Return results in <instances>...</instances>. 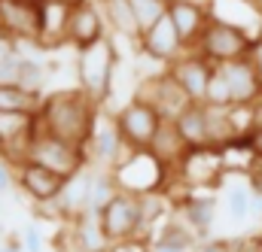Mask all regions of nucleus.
<instances>
[{
	"instance_id": "obj_33",
	"label": "nucleus",
	"mask_w": 262,
	"mask_h": 252,
	"mask_svg": "<svg viewBox=\"0 0 262 252\" xmlns=\"http://www.w3.org/2000/svg\"><path fill=\"white\" fill-rule=\"evenodd\" d=\"M18 85H25V88H31V91H43V85H46V67H43L40 58H25V55H21Z\"/></svg>"
},
{
	"instance_id": "obj_15",
	"label": "nucleus",
	"mask_w": 262,
	"mask_h": 252,
	"mask_svg": "<svg viewBox=\"0 0 262 252\" xmlns=\"http://www.w3.org/2000/svg\"><path fill=\"white\" fill-rule=\"evenodd\" d=\"M216 67L223 70V76L229 82L232 107H250V104L262 100V82H259V76H256V70H253V64H250L247 55L235 58V61H223V64H216Z\"/></svg>"
},
{
	"instance_id": "obj_41",
	"label": "nucleus",
	"mask_w": 262,
	"mask_h": 252,
	"mask_svg": "<svg viewBox=\"0 0 262 252\" xmlns=\"http://www.w3.org/2000/svg\"><path fill=\"white\" fill-rule=\"evenodd\" d=\"M247 137H250V149H253V155H259L262 158V128L247 131Z\"/></svg>"
},
{
	"instance_id": "obj_2",
	"label": "nucleus",
	"mask_w": 262,
	"mask_h": 252,
	"mask_svg": "<svg viewBox=\"0 0 262 252\" xmlns=\"http://www.w3.org/2000/svg\"><path fill=\"white\" fill-rule=\"evenodd\" d=\"M116 46L110 37H101L82 49H76V79H79V91L95 100L98 107L110 97L113 88V76H116Z\"/></svg>"
},
{
	"instance_id": "obj_7",
	"label": "nucleus",
	"mask_w": 262,
	"mask_h": 252,
	"mask_svg": "<svg viewBox=\"0 0 262 252\" xmlns=\"http://www.w3.org/2000/svg\"><path fill=\"white\" fill-rule=\"evenodd\" d=\"M131 146L122 140V131L116 125V116L110 113H101L98 110V119L92 125V137L85 143V158L92 167H116L128 158Z\"/></svg>"
},
{
	"instance_id": "obj_40",
	"label": "nucleus",
	"mask_w": 262,
	"mask_h": 252,
	"mask_svg": "<svg viewBox=\"0 0 262 252\" xmlns=\"http://www.w3.org/2000/svg\"><path fill=\"white\" fill-rule=\"evenodd\" d=\"M198 252H235V243H229V240H207V243H201Z\"/></svg>"
},
{
	"instance_id": "obj_38",
	"label": "nucleus",
	"mask_w": 262,
	"mask_h": 252,
	"mask_svg": "<svg viewBox=\"0 0 262 252\" xmlns=\"http://www.w3.org/2000/svg\"><path fill=\"white\" fill-rule=\"evenodd\" d=\"M12 186H15V167H12L6 158H0V197L9 194Z\"/></svg>"
},
{
	"instance_id": "obj_24",
	"label": "nucleus",
	"mask_w": 262,
	"mask_h": 252,
	"mask_svg": "<svg viewBox=\"0 0 262 252\" xmlns=\"http://www.w3.org/2000/svg\"><path fill=\"white\" fill-rule=\"evenodd\" d=\"M174 122H177L183 140H186L189 146H210V134H207V107H204L201 100H192Z\"/></svg>"
},
{
	"instance_id": "obj_20",
	"label": "nucleus",
	"mask_w": 262,
	"mask_h": 252,
	"mask_svg": "<svg viewBox=\"0 0 262 252\" xmlns=\"http://www.w3.org/2000/svg\"><path fill=\"white\" fill-rule=\"evenodd\" d=\"M70 237H73L79 252H107L110 243H113L104 231V222H101L98 210H82L79 216H73L70 219Z\"/></svg>"
},
{
	"instance_id": "obj_29",
	"label": "nucleus",
	"mask_w": 262,
	"mask_h": 252,
	"mask_svg": "<svg viewBox=\"0 0 262 252\" xmlns=\"http://www.w3.org/2000/svg\"><path fill=\"white\" fill-rule=\"evenodd\" d=\"M34 116L37 113H0V146L34 131Z\"/></svg>"
},
{
	"instance_id": "obj_37",
	"label": "nucleus",
	"mask_w": 262,
	"mask_h": 252,
	"mask_svg": "<svg viewBox=\"0 0 262 252\" xmlns=\"http://www.w3.org/2000/svg\"><path fill=\"white\" fill-rule=\"evenodd\" d=\"M247 186H250L253 194L262 197V158L259 155H253V161H250V167H247Z\"/></svg>"
},
{
	"instance_id": "obj_17",
	"label": "nucleus",
	"mask_w": 262,
	"mask_h": 252,
	"mask_svg": "<svg viewBox=\"0 0 262 252\" xmlns=\"http://www.w3.org/2000/svg\"><path fill=\"white\" fill-rule=\"evenodd\" d=\"M67 177L37 164V161H25L21 167H15V183L21 186V191L34 200V204H43V200H55L58 191L64 186Z\"/></svg>"
},
{
	"instance_id": "obj_18",
	"label": "nucleus",
	"mask_w": 262,
	"mask_h": 252,
	"mask_svg": "<svg viewBox=\"0 0 262 252\" xmlns=\"http://www.w3.org/2000/svg\"><path fill=\"white\" fill-rule=\"evenodd\" d=\"M168 15H171L174 28H177V34H180L183 46H186V49H195L201 31H204L207 21H210L207 0H204V3H201V0H168Z\"/></svg>"
},
{
	"instance_id": "obj_21",
	"label": "nucleus",
	"mask_w": 262,
	"mask_h": 252,
	"mask_svg": "<svg viewBox=\"0 0 262 252\" xmlns=\"http://www.w3.org/2000/svg\"><path fill=\"white\" fill-rule=\"evenodd\" d=\"M89 180H92V164L79 167L76 173H70L64 180V186L55 197V207H58V216L70 222L73 216H79L85 207H89Z\"/></svg>"
},
{
	"instance_id": "obj_10",
	"label": "nucleus",
	"mask_w": 262,
	"mask_h": 252,
	"mask_svg": "<svg viewBox=\"0 0 262 252\" xmlns=\"http://www.w3.org/2000/svg\"><path fill=\"white\" fill-rule=\"evenodd\" d=\"M0 37L40 40V0H0Z\"/></svg>"
},
{
	"instance_id": "obj_23",
	"label": "nucleus",
	"mask_w": 262,
	"mask_h": 252,
	"mask_svg": "<svg viewBox=\"0 0 262 252\" xmlns=\"http://www.w3.org/2000/svg\"><path fill=\"white\" fill-rule=\"evenodd\" d=\"M43 97V91H31L18 82H0V113H37Z\"/></svg>"
},
{
	"instance_id": "obj_30",
	"label": "nucleus",
	"mask_w": 262,
	"mask_h": 252,
	"mask_svg": "<svg viewBox=\"0 0 262 252\" xmlns=\"http://www.w3.org/2000/svg\"><path fill=\"white\" fill-rule=\"evenodd\" d=\"M250 200H253V191H250L247 183H244V186L238 183V186L226 189V210H229V219L244 222V219L250 216Z\"/></svg>"
},
{
	"instance_id": "obj_14",
	"label": "nucleus",
	"mask_w": 262,
	"mask_h": 252,
	"mask_svg": "<svg viewBox=\"0 0 262 252\" xmlns=\"http://www.w3.org/2000/svg\"><path fill=\"white\" fill-rule=\"evenodd\" d=\"M137 43H140V52H143L146 58L162 61V64L177 61V58L186 52V46H183V40H180V34H177V28H174L171 15L159 18L149 31H143Z\"/></svg>"
},
{
	"instance_id": "obj_11",
	"label": "nucleus",
	"mask_w": 262,
	"mask_h": 252,
	"mask_svg": "<svg viewBox=\"0 0 262 252\" xmlns=\"http://www.w3.org/2000/svg\"><path fill=\"white\" fill-rule=\"evenodd\" d=\"M137 97H143L146 104H152L156 110H159V116L162 119H177L192 100H189V94L177 85V79L168 73V67L159 73V76H152V79H146L143 85H140V91H137Z\"/></svg>"
},
{
	"instance_id": "obj_5",
	"label": "nucleus",
	"mask_w": 262,
	"mask_h": 252,
	"mask_svg": "<svg viewBox=\"0 0 262 252\" xmlns=\"http://www.w3.org/2000/svg\"><path fill=\"white\" fill-rule=\"evenodd\" d=\"M253 46V37L244 34L241 28L235 24H226V21H216L210 18L207 28L201 31L195 43V52L204 55L210 64H223V61H235V58H244Z\"/></svg>"
},
{
	"instance_id": "obj_42",
	"label": "nucleus",
	"mask_w": 262,
	"mask_h": 252,
	"mask_svg": "<svg viewBox=\"0 0 262 252\" xmlns=\"http://www.w3.org/2000/svg\"><path fill=\"white\" fill-rule=\"evenodd\" d=\"M152 252H189V249H180V246H174V243H162V240H156V243H152Z\"/></svg>"
},
{
	"instance_id": "obj_35",
	"label": "nucleus",
	"mask_w": 262,
	"mask_h": 252,
	"mask_svg": "<svg viewBox=\"0 0 262 252\" xmlns=\"http://www.w3.org/2000/svg\"><path fill=\"white\" fill-rule=\"evenodd\" d=\"M21 246L28 252H43V228L37 225V222H31V225H25V231H21Z\"/></svg>"
},
{
	"instance_id": "obj_12",
	"label": "nucleus",
	"mask_w": 262,
	"mask_h": 252,
	"mask_svg": "<svg viewBox=\"0 0 262 252\" xmlns=\"http://www.w3.org/2000/svg\"><path fill=\"white\" fill-rule=\"evenodd\" d=\"M104 9L101 0H73L70 6V24H67V43H73L76 49L107 37L104 34Z\"/></svg>"
},
{
	"instance_id": "obj_6",
	"label": "nucleus",
	"mask_w": 262,
	"mask_h": 252,
	"mask_svg": "<svg viewBox=\"0 0 262 252\" xmlns=\"http://www.w3.org/2000/svg\"><path fill=\"white\" fill-rule=\"evenodd\" d=\"M34 122H37V119H34ZM28 161H37V164H43V167H49V170H55V173H61V177H70V173H76L79 167L89 164L85 149H79V146H73V143H64V140H58V137L40 131L37 125H34V137H31Z\"/></svg>"
},
{
	"instance_id": "obj_26",
	"label": "nucleus",
	"mask_w": 262,
	"mask_h": 252,
	"mask_svg": "<svg viewBox=\"0 0 262 252\" xmlns=\"http://www.w3.org/2000/svg\"><path fill=\"white\" fill-rule=\"evenodd\" d=\"M122 189L119 180H116V170L113 167H92V180H89V207L85 210H104L116 191Z\"/></svg>"
},
{
	"instance_id": "obj_32",
	"label": "nucleus",
	"mask_w": 262,
	"mask_h": 252,
	"mask_svg": "<svg viewBox=\"0 0 262 252\" xmlns=\"http://www.w3.org/2000/svg\"><path fill=\"white\" fill-rule=\"evenodd\" d=\"M204 104L207 107H232L229 82H226V76L216 64H213V73H210V82H207V91H204Z\"/></svg>"
},
{
	"instance_id": "obj_22",
	"label": "nucleus",
	"mask_w": 262,
	"mask_h": 252,
	"mask_svg": "<svg viewBox=\"0 0 262 252\" xmlns=\"http://www.w3.org/2000/svg\"><path fill=\"white\" fill-rule=\"evenodd\" d=\"M186 149H189V143L183 140V134H180L177 122H174V119H162V125H159L156 137H152V143H149V152H152L162 164L177 167V161L186 155Z\"/></svg>"
},
{
	"instance_id": "obj_43",
	"label": "nucleus",
	"mask_w": 262,
	"mask_h": 252,
	"mask_svg": "<svg viewBox=\"0 0 262 252\" xmlns=\"http://www.w3.org/2000/svg\"><path fill=\"white\" fill-rule=\"evenodd\" d=\"M0 252H28V249L21 246V240H6V243L0 246Z\"/></svg>"
},
{
	"instance_id": "obj_36",
	"label": "nucleus",
	"mask_w": 262,
	"mask_h": 252,
	"mask_svg": "<svg viewBox=\"0 0 262 252\" xmlns=\"http://www.w3.org/2000/svg\"><path fill=\"white\" fill-rule=\"evenodd\" d=\"M107 252H152V246H149L146 237H128V240H116V243H110V249Z\"/></svg>"
},
{
	"instance_id": "obj_4",
	"label": "nucleus",
	"mask_w": 262,
	"mask_h": 252,
	"mask_svg": "<svg viewBox=\"0 0 262 252\" xmlns=\"http://www.w3.org/2000/svg\"><path fill=\"white\" fill-rule=\"evenodd\" d=\"M116 170V180L125 191H134V194H146V191H162L165 183H168V173L174 167L162 164L149 149H131L128 158L122 164L113 167Z\"/></svg>"
},
{
	"instance_id": "obj_34",
	"label": "nucleus",
	"mask_w": 262,
	"mask_h": 252,
	"mask_svg": "<svg viewBox=\"0 0 262 252\" xmlns=\"http://www.w3.org/2000/svg\"><path fill=\"white\" fill-rule=\"evenodd\" d=\"M18 70H21V52H15L12 46L3 49V55H0V82H18Z\"/></svg>"
},
{
	"instance_id": "obj_13",
	"label": "nucleus",
	"mask_w": 262,
	"mask_h": 252,
	"mask_svg": "<svg viewBox=\"0 0 262 252\" xmlns=\"http://www.w3.org/2000/svg\"><path fill=\"white\" fill-rule=\"evenodd\" d=\"M168 73L189 94V100H201L204 104V91H207V82H210V73H213V64L204 55H198L195 49H186L177 61L168 64Z\"/></svg>"
},
{
	"instance_id": "obj_9",
	"label": "nucleus",
	"mask_w": 262,
	"mask_h": 252,
	"mask_svg": "<svg viewBox=\"0 0 262 252\" xmlns=\"http://www.w3.org/2000/svg\"><path fill=\"white\" fill-rule=\"evenodd\" d=\"M101 222L113 243L128 240V237H143L140 234V194L119 189L116 197L101 210Z\"/></svg>"
},
{
	"instance_id": "obj_31",
	"label": "nucleus",
	"mask_w": 262,
	"mask_h": 252,
	"mask_svg": "<svg viewBox=\"0 0 262 252\" xmlns=\"http://www.w3.org/2000/svg\"><path fill=\"white\" fill-rule=\"evenodd\" d=\"M195 231L186 225V219L180 222V219H174V222H168L162 231H159V240L162 243H174V246H180V249H192L195 246Z\"/></svg>"
},
{
	"instance_id": "obj_39",
	"label": "nucleus",
	"mask_w": 262,
	"mask_h": 252,
	"mask_svg": "<svg viewBox=\"0 0 262 252\" xmlns=\"http://www.w3.org/2000/svg\"><path fill=\"white\" fill-rule=\"evenodd\" d=\"M247 58H250V64H253V70H256V76H259V82H262V34L253 37V46H250Z\"/></svg>"
},
{
	"instance_id": "obj_19",
	"label": "nucleus",
	"mask_w": 262,
	"mask_h": 252,
	"mask_svg": "<svg viewBox=\"0 0 262 252\" xmlns=\"http://www.w3.org/2000/svg\"><path fill=\"white\" fill-rule=\"evenodd\" d=\"M70 6L73 0H40V46L43 49H55L67 43Z\"/></svg>"
},
{
	"instance_id": "obj_16",
	"label": "nucleus",
	"mask_w": 262,
	"mask_h": 252,
	"mask_svg": "<svg viewBox=\"0 0 262 252\" xmlns=\"http://www.w3.org/2000/svg\"><path fill=\"white\" fill-rule=\"evenodd\" d=\"M210 18L241 28L250 37L262 34V0H207Z\"/></svg>"
},
{
	"instance_id": "obj_25",
	"label": "nucleus",
	"mask_w": 262,
	"mask_h": 252,
	"mask_svg": "<svg viewBox=\"0 0 262 252\" xmlns=\"http://www.w3.org/2000/svg\"><path fill=\"white\" fill-rule=\"evenodd\" d=\"M180 210H183L186 225L195 234H207L210 225H213V219H216V197H210V194H189L180 204Z\"/></svg>"
},
{
	"instance_id": "obj_28",
	"label": "nucleus",
	"mask_w": 262,
	"mask_h": 252,
	"mask_svg": "<svg viewBox=\"0 0 262 252\" xmlns=\"http://www.w3.org/2000/svg\"><path fill=\"white\" fill-rule=\"evenodd\" d=\"M128 3H131L134 18H137L140 34H143V31H149L159 18H165V15H168V0H128Z\"/></svg>"
},
{
	"instance_id": "obj_1",
	"label": "nucleus",
	"mask_w": 262,
	"mask_h": 252,
	"mask_svg": "<svg viewBox=\"0 0 262 252\" xmlns=\"http://www.w3.org/2000/svg\"><path fill=\"white\" fill-rule=\"evenodd\" d=\"M98 104L89 100L79 88L76 91H52L43 97V107L37 110V128L73 143L79 149H85L89 137H92V125L98 119Z\"/></svg>"
},
{
	"instance_id": "obj_3",
	"label": "nucleus",
	"mask_w": 262,
	"mask_h": 252,
	"mask_svg": "<svg viewBox=\"0 0 262 252\" xmlns=\"http://www.w3.org/2000/svg\"><path fill=\"white\" fill-rule=\"evenodd\" d=\"M174 177L180 180V186L186 189H216L226 177V161H223V149L216 146H189L186 155L177 161Z\"/></svg>"
},
{
	"instance_id": "obj_27",
	"label": "nucleus",
	"mask_w": 262,
	"mask_h": 252,
	"mask_svg": "<svg viewBox=\"0 0 262 252\" xmlns=\"http://www.w3.org/2000/svg\"><path fill=\"white\" fill-rule=\"evenodd\" d=\"M101 9H104V18L107 24L125 37V40H140V28H137V18L131 12V3L128 0H101Z\"/></svg>"
},
{
	"instance_id": "obj_8",
	"label": "nucleus",
	"mask_w": 262,
	"mask_h": 252,
	"mask_svg": "<svg viewBox=\"0 0 262 252\" xmlns=\"http://www.w3.org/2000/svg\"><path fill=\"white\" fill-rule=\"evenodd\" d=\"M116 116V125L122 131V140L128 143L131 149H149L156 131L162 125V116L152 104H146L143 97H131L128 104L113 113Z\"/></svg>"
}]
</instances>
